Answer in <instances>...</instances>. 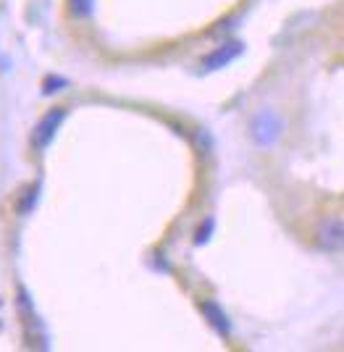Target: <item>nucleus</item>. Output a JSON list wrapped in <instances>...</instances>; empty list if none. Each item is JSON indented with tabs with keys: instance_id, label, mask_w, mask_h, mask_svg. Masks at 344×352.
<instances>
[{
	"instance_id": "nucleus-3",
	"label": "nucleus",
	"mask_w": 344,
	"mask_h": 352,
	"mask_svg": "<svg viewBox=\"0 0 344 352\" xmlns=\"http://www.w3.org/2000/svg\"><path fill=\"white\" fill-rule=\"evenodd\" d=\"M242 50H244V45H242L240 40H231V43L218 45L216 50H210L208 56L200 60V69H203V72H221V69H226L229 63H234V60L240 58Z\"/></svg>"
},
{
	"instance_id": "nucleus-2",
	"label": "nucleus",
	"mask_w": 344,
	"mask_h": 352,
	"mask_svg": "<svg viewBox=\"0 0 344 352\" xmlns=\"http://www.w3.org/2000/svg\"><path fill=\"white\" fill-rule=\"evenodd\" d=\"M250 134H253L255 145L271 147L282 134V121L273 111H260L250 124Z\"/></svg>"
},
{
	"instance_id": "nucleus-5",
	"label": "nucleus",
	"mask_w": 344,
	"mask_h": 352,
	"mask_svg": "<svg viewBox=\"0 0 344 352\" xmlns=\"http://www.w3.org/2000/svg\"><path fill=\"white\" fill-rule=\"evenodd\" d=\"M200 310H203V316H205V321L218 331V334H229L231 331V323H229V316L224 313V308L216 302V300H203L200 302Z\"/></svg>"
},
{
	"instance_id": "nucleus-1",
	"label": "nucleus",
	"mask_w": 344,
	"mask_h": 352,
	"mask_svg": "<svg viewBox=\"0 0 344 352\" xmlns=\"http://www.w3.org/2000/svg\"><path fill=\"white\" fill-rule=\"evenodd\" d=\"M315 245L323 252H342L344 250V221L336 216L323 219L315 226Z\"/></svg>"
},
{
	"instance_id": "nucleus-7",
	"label": "nucleus",
	"mask_w": 344,
	"mask_h": 352,
	"mask_svg": "<svg viewBox=\"0 0 344 352\" xmlns=\"http://www.w3.org/2000/svg\"><path fill=\"white\" fill-rule=\"evenodd\" d=\"M37 192H40V184H34V187H30V190H27L24 200L19 203V213H21V216H27L32 208H34V203H37Z\"/></svg>"
},
{
	"instance_id": "nucleus-8",
	"label": "nucleus",
	"mask_w": 344,
	"mask_h": 352,
	"mask_svg": "<svg viewBox=\"0 0 344 352\" xmlns=\"http://www.w3.org/2000/svg\"><path fill=\"white\" fill-rule=\"evenodd\" d=\"M210 232H213V219L205 221V223H203V229H197L195 245H205V242H208V236H210Z\"/></svg>"
},
{
	"instance_id": "nucleus-4",
	"label": "nucleus",
	"mask_w": 344,
	"mask_h": 352,
	"mask_svg": "<svg viewBox=\"0 0 344 352\" xmlns=\"http://www.w3.org/2000/svg\"><path fill=\"white\" fill-rule=\"evenodd\" d=\"M63 118H66V111H63V108H53V111H47L45 116L37 121V126H34V132H32V142H34L37 150H45V147L53 142V137H56V132L60 129Z\"/></svg>"
},
{
	"instance_id": "nucleus-6",
	"label": "nucleus",
	"mask_w": 344,
	"mask_h": 352,
	"mask_svg": "<svg viewBox=\"0 0 344 352\" xmlns=\"http://www.w3.org/2000/svg\"><path fill=\"white\" fill-rule=\"evenodd\" d=\"M95 11V0H69V14L74 19H90Z\"/></svg>"
},
{
	"instance_id": "nucleus-9",
	"label": "nucleus",
	"mask_w": 344,
	"mask_h": 352,
	"mask_svg": "<svg viewBox=\"0 0 344 352\" xmlns=\"http://www.w3.org/2000/svg\"><path fill=\"white\" fill-rule=\"evenodd\" d=\"M53 87H66V79H60V76H47L45 79V95L56 92Z\"/></svg>"
}]
</instances>
